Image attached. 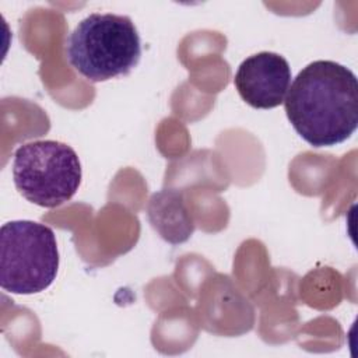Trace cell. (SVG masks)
<instances>
[{
	"mask_svg": "<svg viewBox=\"0 0 358 358\" xmlns=\"http://www.w3.org/2000/svg\"><path fill=\"white\" fill-rule=\"evenodd\" d=\"M234 84L241 98L256 109L280 106L291 84L287 59L274 52H259L246 57L238 67Z\"/></svg>",
	"mask_w": 358,
	"mask_h": 358,
	"instance_id": "5",
	"label": "cell"
},
{
	"mask_svg": "<svg viewBox=\"0 0 358 358\" xmlns=\"http://www.w3.org/2000/svg\"><path fill=\"white\" fill-rule=\"evenodd\" d=\"M69 63L92 83L127 76L140 62L141 39L127 15L92 13L66 42Z\"/></svg>",
	"mask_w": 358,
	"mask_h": 358,
	"instance_id": "2",
	"label": "cell"
},
{
	"mask_svg": "<svg viewBox=\"0 0 358 358\" xmlns=\"http://www.w3.org/2000/svg\"><path fill=\"white\" fill-rule=\"evenodd\" d=\"M294 130L313 147L350 138L358 126V81L345 66L315 60L294 78L284 99Z\"/></svg>",
	"mask_w": 358,
	"mask_h": 358,
	"instance_id": "1",
	"label": "cell"
},
{
	"mask_svg": "<svg viewBox=\"0 0 358 358\" xmlns=\"http://www.w3.org/2000/svg\"><path fill=\"white\" fill-rule=\"evenodd\" d=\"M147 214L152 228L169 243L186 242L194 231L193 217L179 190L162 189L154 193L148 200Z\"/></svg>",
	"mask_w": 358,
	"mask_h": 358,
	"instance_id": "6",
	"label": "cell"
},
{
	"mask_svg": "<svg viewBox=\"0 0 358 358\" xmlns=\"http://www.w3.org/2000/svg\"><path fill=\"white\" fill-rule=\"evenodd\" d=\"M59 270V249L50 227L29 220L3 224L0 229V285L31 295L45 291Z\"/></svg>",
	"mask_w": 358,
	"mask_h": 358,
	"instance_id": "3",
	"label": "cell"
},
{
	"mask_svg": "<svg viewBox=\"0 0 358 358\" xmlns=\"http://www.w3.org/2000/svg\"><path fill=\"white\" fill-rule=\"evenodd\" d=\"M77 152L56 140H36L14 152L13 179L17 190L31 203L55 208L69 201L81 183Z\"/></svg>",
	"mask_w": 358,
	"mask_h": 358,
	"instance_id": "4",
	"label": "cell"
}]
</instances>
